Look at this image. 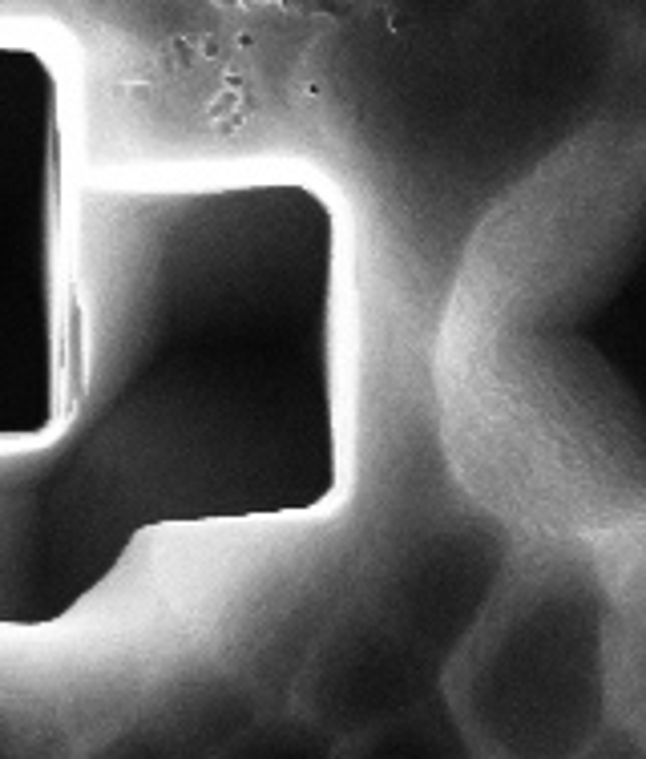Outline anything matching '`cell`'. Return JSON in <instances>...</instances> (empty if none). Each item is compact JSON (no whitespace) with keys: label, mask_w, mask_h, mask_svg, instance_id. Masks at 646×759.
Wrapping results in <instances>:
<instances>
[{"label":"cell","mask_w":646,"mask_h":759,"mask_svg":"<svg viewBox=\"0 0 646 759\" xmlns=\"http://www.w3.org/2000/svg\"><path fill=\"white\" fill-rule=\"evenodd\" d=\"M646 166L618 130L550 154L481 223L441 332L453 469L546 533L642 517Z\"/></svg>","instance_id":"7a4b0ae2"},{"label":"cell","mask_w":646,"mask_h":759,"mask_svg":"<svg viewBox=\"0 0 646 759\" xmlns=\"http://www.w3.org/2000/svg\"><path fill=\"white\" fill-rule=\"evenodd\" d=\"M73 194L53 69L37 53L0 49V336L65 372ZM25 437L29 424L0 396V445Z\"/></svg>","instance_id":"3957f363"},{"label":"cell","mask_w":646,"mask_h":759,"mask_svg":"<svg viewBox=\"0 0 646 759\" xmlns=\"http://www.w3.org/2000/svg\"><path fill=\"white\" fill-rule=\"evenodd\" d=\"M348 259L307 178L77 182L65 408L0 445V626H57L150 529L340 501Z\"/></svg>","instance_id":"6da1fadb"}]
</instances>
